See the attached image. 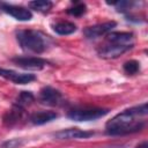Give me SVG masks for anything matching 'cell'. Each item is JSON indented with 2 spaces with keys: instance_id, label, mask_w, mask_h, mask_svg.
Instances as JSON below:
<instances>
[{
  "instance_id": "obj_1",
  "label": "cell",
  "mask_w": 148,
  "mask_h": 148,
  "mask_svg": "<svg viewBox=\"0 0 148 148\" xmlns=\"http://www.w3.org/2000/svg\"><path fill=\"white\" fill-rule=\"evenodd\" d=\"M147 113V103H142L116 114L105 125L106 134L125 135L141 131L145 127V121L139 120V117H145Z\"/></svg>"
},
{
  "instance_id": "obj_2",
  "label": "cell",
  "mask_w": 148,
  "mask_h": 148,
  "mask_svg": "<svg viewBox=\"0 0 148 148\" xmlns=\"http://www.w3.org/2000/svg\"><path fill=\"white\" fill-rule=\"evenodd\" d=\"M133 34L111 31L105 35V42L97 49V53L104 59H114L133 47Z\"/></svg>"
},
{
  "instance_id": "obj_3",
  "label": "cell",
  "mask_w": 148,
  "mask_h": 148,
  "mask_svg": "<svg viewBox=\"0 0 148 148\" xmlns=\"http://www.w3.org/2000/svg\"><path fill=\"white\" fill-rule=\"evenodd\" d=\"M16 39L20 46L32 53H43L50 46V38L43 32L32 29H22L16 31Z\"/></svg>"
},
{
  "instance_id": "obj_4",
  "label": "cell",
  "mask_w": 148,
  "mask_h": 148,
  "mask_svg": "<svg viewBox=\"0 0 148 148\" xmlns=\"http://www.w3.org/2000/svg\"><path fill=\"white\" fill-rule=\"evenodd\" d=\"M109 109L103 108H83L74 109L67 113V117L74 121H89L104 117L109 113Z\"/></svg>"
},
{
  "instance_id": "obj_5",
  "label": "cell",
  "mask_w": 148,
  "mask_h": 148,
  "mask_svg": "<svg viewBox=\"0 0 148 148\" xmlns=\"http://www.w3.org/2000/svg\"><path fill=\"white\" fill-rule=\"evenodd\" d=\"M12 61L21 68L34 71L43 69L49 64L45 59H42L39 57H15L12 59Z\"/></svg>"
},
{
  "instance_id": "obj_6",
  "label": "cell",
  "mask_w": 148,
  "mask_h": 148,
  "mask_svg": "<svg viewBox=\"0 0 148 148\" xmlns=\"http://www.w3.org/2000/svg\"><path fill=\"white\" fill-rule=\"evenodd\" d=\"M116 25H117V23L114 21H109V22L95 24V25H91V27H87L83 30V35L88 39H96L101 36H104V35L111 32V30Z\"/></svg>"
},
{
  "instance_id": "obj_7",
  "label": "cell",
  "mask_w": 148,
  "mask_h": 148,
  "mask_svg": "<svg viewBox=\"0 0 148 148\" xmlns=\"http://www.w3.org/2000/svg\"><path fill=\"white\" fill-rule=\"evenodd\" d=\"M0 9L18 21H30L32 18V13L22 6H15V5L6 3V2H0Z\"/></svg>"
},
{
  "instance_id": "obj_8",
  "label": "cell",
  "mask_w": 148,
  "mask_h": 148,
  "mask_svg": "<svg viewBox=\"0 0 148 148\" xmlns=\"http://www.w3.org/2000/svg\"><path fill=\"white\" fill-rule=\"evenodd\" d=\"M62 99V95L59 90L52 88V87H44L39 91V101L42 104L50 105V106H56L59 105Z\"/></svg>"
},
{
  "instance_id": "obj_9",
  "label": "cell",
  "mask_w": 148,
  "mask_h": 148,
  "mask_svg": "<svg viewBox=\"0 0 148 148\" xmlns=\"http://www.w3.org/2000/svg\"><path fill=\"white\" fill-rule=\"evenodd\" d=\"M0 76L6 80H9L16 84H27L36 79V76L34 74L17 73L13 69H6V68H0Z\"/></svg>"
},
{
  "instance_id": "obj_10",
  "label": "cell",
  "mask_w": 148,
  "mask_h": 148,
  "mask_svg": "<svg viewBox=\"0 0 148 148\" xmlns=\"http://www.w3.org/2000/svg\"><path fill=\"white\" fill-rule=\"evenodd\" d=\"M94 135L91 131H83L80 128H66L57 133H53V136L59 140H73V139H87Z\"/></svg>"
},
{
  "instance_id": "obj_11",
  "label": "cell",
  "mask_w": 148,
  "mask_h": 148,
  "mask_svg": "<svg viewBox=\"0 0 148 148\" xmlns=\"http://www.w3.org/2000/svg\"><path fill=\"white\" fill-rule=\"evenodd\" d=\"M23 112H24V109L17 106V105H13V108L10 110H8L5 114H3V124L6 126H13L15 125L16 123H18V120L22 118L23 116Z\"/></svg>"
},
{
  "instance_id": "obj_12",
  "label": "cell",
  "mask_w": 148,
  "mask_h": 148,
  "mask_svg": "<svg viewBox=\"0 0 148 148\" xmlns=\"http://www.w3.org/2000/svg\"><path fill=\"white\" fill-rule=\"evenodd\" d=\"M58 114L54 111H38L30 116V121L34 125H44L56 119Z\"/></svg>"
},
{
  "instance_id": "obj_13",
  "label": "cell",
  "mask_w": 148,
  "mask_h": 148,
  "mask_svg": "<svg viewBox=\"0 0 148 148\" xmlns=\"http://www.w3.org/2000/svg\"><path fill=\"white\" fill-rule=\"evenodd\" d=\"M52 29L58 35H71L76 31V25L69 21H59L52 25Z\"/></svg>"
},
{
  "instance_id": "obj_14",
  "label": "cell",
  "mask_w": 148,
  "mask_h": 148,
  "mask_svg": "<svg viewBox=\"0 0 148 148\" xmlns=\"http://www.w3.org/2000/svg\"><path fill=\"white\" fill-rule=\"evenodd\" d=\"M28 6H29L31 9L36 10V12L47 13V12L52 8L53 3H52L51 1H47V0H35V1H30V2L28 3Z\"/></svg>"
},
{
  "instance_id": "obj_15",
  "label": "cell",
  "mask_w": 148,
  "mask_h": 148,
  "mask_svg": "<svg viewBox=\"0 0 148 148\" xmlns=\"http://www.w3.org/2000/svg\"><path fill=\"white\" fill-rule=\"evenodd\" d=\"M35 101V96L32 92L30 91H21L16 98V102H15V105L24 109L25 106L30 105L32 102Z\"/></svg>"
},
{
  "instance_id": "obj_16",
  "label": "cell",
  "mask_w": 148,
  "mask_h": 148,
  "mask_svg": "<svg viewBox=\"0 0 148 148\" xmlns=\"http://www.w3.org/2000/svg\"><path fill=\"white\" fill-rule=\"evenodd\" d=\"M123 68H124V71H125L126 74L134 75V74H136L140 71V64L136 60H128V61H126L124 64Z\"/></svg>"
},
{
  "instance_id": "obj_17",
  "label": "cell",
  "mask_w": 148,
  "mask_h": 148,
  "mask_svg": "<svg viewBox=\"0 0 148 148\" xmlns=\"http://www.w3.org/2000/svg\"><path fill=\"white\" fill-rule=\"evenodd\" d=\"M86 8H87V7H86L84 3L79 2V3L74 5L73 7L68 8V9H67V14H69V15H72V16L79 17V16H82V15L86 13V10H87Z\"/></svg>"
},
{
  "instance_id": "obj_18",
  "label": "cell",
  "mask_w": 148,
  "mask_h": 148,
  "mask_svg": "<svg viewBox=\"0 0 148 148\" xmlns=\"http://www.w3.org/2000/svg\"><path fill=\"white\" fill-rule=\"evenodd\" d=\"M23 143H24V141L22 139H12V140H8V141L3 142L1 148H18Z\"/></svg>"
},
{
  "instance_id": "obj_19",
  "label": "cell",
  "mask_w": 148,
  "mask_h": 148,
  "mask_svg": "<svg viewBox=\"0 0 148 148\" xmlns=\"http://www.w3.org/2000/svg\"><path fill=\"white\" fill-rule=\"evenodd\" d=\"M135 148H148V142L147 141H143V142L139 143L138 146H135Z\"/></svg>"
}]
</instances>
